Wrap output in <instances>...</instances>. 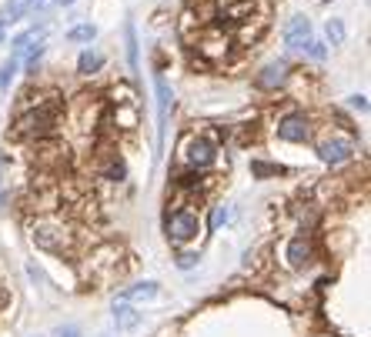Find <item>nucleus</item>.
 <instances>
[{
    "mask_svg": "<svg viewBox=\"0 0 371 337\" xmlns=\"http://www.w3.org/2000/svg\"><path fill=\"white\" fill-rule=\"evenodd\" d=\"M284 40L291 47H298V50L308 44L311 40V20L308 17H294L291 24H288V31H284Z\"/></svg>",
    "mask_w": 371,
    "mask_h": 337,
    "instance_id": "9",
    "label": "nucleus"
},
{
    "mask_svg": "<svg viewBox=\"0 0 371 337\" xmlns=\"http://www.w3.org/2000/svg\"><path fill=\"white\" fill-rule=\"evenodd\" d=\"M198 230H201L198 214H191V211H174V214H168L170 244H187V241H194V237H198Z\"/></svg>",
    "mask_w": 371,
    "mask_h": 337,
    "instance_id": "2",
    "label": "nucleus"
},
{
    "mask_svg": "<svg viewBox=\"0 0 371 337\" xmlns=\"http://www.w3.org/2000/svg\"><path fill=\"white\" fill-rule=\"evenodd\" d=\"M124 33H127V57H131V67L138 70V40H134V27L127 24V27H124Z\"/></svg>",
    "mask_w": 371,
    "mask_h": 337,
    "instance_id": "18",
    "label": "nucleus"
},
{
    "mask_svg": "<svg viewBox=\"0 0 371 337\" xmlns=\"http://www.w3.org/2000/svg\"><path fill=\"white\" fill-rule=\"evenodd\" d=\"M311 257H314V247H311L308 237H294L288 241V250H284V261L291 271H301V267H308Z\"/></svg>",
    "mask_w": 371,
    "mask_h": 337,
    "instance_id": "6",
    "label": "nucleus"
},
{
    "mask_svg": "<svg viewBox=\"0 0 371 337\" xmlns=\"http://www.w3.org/2000/svg\"><path fill=\"white\" fill-rule=\"evenodd\" d=\"M351 153H355V144H351L348 137H331L318 147V157H321L325 164H344Z\"/></svg>",
    "mask_w": 371,
    "mask_h": 337,
    "instance_id": "5",
    "label": "nucleus"
},
{
    "mask_svg": "<svg viewBox=\"0 0 371 337\" xmlns=\"http://www.w3.org/2000/svg\"><path fill=\"white\" fill-rule=\"evenodd\" d=\"M184 164H191V167L198 170V167H208L211 160H214V144L211 140H204V137H191L184 144Z\"/></svg>",
    "mask_w": 371,
    "mask_h": 337,
    "instance_id": "4",
    "label": "nucleus"
},
{
    "mask_svg": "<svg viewBox=\"0 0 371 337\" xmlns=\"http://www.w3.org/2000/svg\"><path fill=\"white\" fill-rule=\"evenodd\" d=\"M101 63H104V57H101L97 50H91V47H87V50L80 54L78 70H80V74H94V70H101Z\"/></svg>",
    "mask_w": 371,
    "mask_h": 337,
    "instance_id": "12",
    "label": "nucleus"
},
{
    "mask_svg": "<svg viewBox=\"0 0 371 337\" xmlns=\"http://www.w3.org/2000/svg\"><path fill=\"white\" fill-rule=\"evenodd\" d=\"M251 170H254L258 177H268V174H281V167H275V164H261V160H254V164H251Z\"/></svg>",
    "mask_w": 371,
    "mask_h": 337,
    "instance_id": "20",
    "label": "nucleus"
},
{
    "mask_svg": "<svg viewBox=\"0 0 371 337\" xmlns=\"http://www.w3.org/2000/svg\"><path fill=\"white\" fill-rule=\"evenodd\" d=\"M325 33H328V40H331V44H341V40H344V24H341V20H328Z\"/></svg>",
    "mask_w": 371,
    "mask_h": 337,
    "instance_id": "17",
    "label": "nucleus"
},
{
    "mask_svg": "<svg viewBox=\"0 0 371 337\" xmlns=\"http://www.w3.org/2000/svg\"><path fill=\"white\" fill-rule=\"evenodd\" d=\"M17 63H20V57H10V61L0 67V87L7 91L10 87V80H14V74H17Z\"/></svg>",
    "mask_w": 371,
    "mask_h": 337,
    "instance_id": "15",
    "label": "nucleus"
},
{
    "mask_svg": "<svg viewBox=\"0 0 371 337\" xmlns=\"http://www.w3.org/2000/svg\"><path fill=\"white\" fill-rule=\"evenodd\" d=\"M27 3H31V0H7V7H3L0 20H3V24H14V20H20V17H24V10H27Z\"/></svg>",
    "mask_w": 371,
    "mask_h": 337,
    "instance_id": "13",
    "label": "nucleus"
},
{
    "mask_svg": "<svg viewBox=\"0 0 371 337\" xmlns=\"http://www.w3.org/2000/svg\"><path fill=\"white\" fill-rule=\"evenodd\" d=\"M57 107L61 100L47 104V107H34L27 114H20L14 123V137L17 140H37V137H47L54 130V117H57Z\"/></svg>",
    "mask_w": 371,
    "mask_h": 337,
    "instance_id": "1",
    "label": "nucleus"
},
{
    "mask_svg": "<svg viewBox=\"0 0 371 337\" xmlns=\"http://www.w3.org/2000/svg\"><path fill=\"white\" fill-rule=\"evenodd\" d=\"M278 137L291 140V144H305V140L311 137V121L305 117V114H288V117H281Z\"/></svg>",
    "mask_w": 371,
    "mask_h": 337,
    "instance_id": "3",
    "label": "nucleus"
},
{
    "mask_svg": "<svg viewBox=\"0 0 371 337\" xmlns=\"http://www.w3.org/2000/svg\"><path fill=\"white\" fill-rule=\"evenodd\" d=\"M54 337H84L78 331V327H71V324H67V327H57V331H54Z\"/></svg>",
    "mask_w": 371,
    "mask_h": 337,
    "instance_id": "22",
    "label": "nucleus"
},
{
    "mask_svg": "<svg viewBox=\"0 0 371 337\" xmlns=\"http://www.w3.org/2000/svg\"><path fill=\"white\" fill-rule=\"evenodd\" d=\"M284 80H288V63H284V61L268 63V67L261 70V77H258V84H261V87H268V91H271V87H281Z\"/></svg>",
    "mask_w": 371,
    "mask_h": 337,
    "instance_id": "10",
    "label": "nucleus"
},
{
    "mask_svg": "<svg viewBox=\"0 0 371 337\" xmlns=\"http://www.w3.org/2000/svg\"><path fill=\"white\" fill-rule=\"evenodd\" d=\"M34 3H37V7H41V3H44V0H34Z\"/></svg>",
    "mask_w": 371,
    "mask_h": 337,
    "instance_id": "26",
    "label": "nucleus"
},
{
    "mask_svg": "<svg viewBox=\"0 0 371 337\" xmlns=\"http://www.w3.org/2000/svg\"><path fill=\"white\" fill-rule=\"evenodd\" d=\"M228 217H231L228 207H214V211H211V230H217L221 224H228Z\"/></svg>",
    "mask_w": 371,
    "mask_h": 337,
    "instance_id": "19",
    "label": "nucleus"
},
{
    "mask_svg": "<svg viewBox=\"0 0 371 337\" xmlns=\"http://www.w3.org/2000/svg\"><path fill=\"white\" fill-rule=\"evenodd\" d=\"M194 264H198V254H181V257H177V267H181V271L194 267Z\"/></svg>",
    "mask_w": 371,
    "mask_h": 337,
    "instance_id": "21",
    "label": "nucleus"
},
{
    "mask_svg": "<svg viewBox=\"0 0 371 337\" xmlns=\"http://www.w3.org/2000/svg\"><path fill=\"white\" fill-rule=\"evenodd\" d=\"M3 27H7V24H3V20H0V37H3Z\"/></svg>",
    "mask_w": 371,
    "mask_h": 337,
    "instance_id": "25",
    "label": "nucleus"
},
{
    "mask_svg": "<svg viewBox=\"0 0 371 337\" xmlns=\"http://www.w3.org/2000/svg\"><path fill=\"white\" fill-rule=\"evenodd\" d=\"M67 37H71V40H94V37H97V27H94V24H78V27L67 31Z\"/></svg>",
    "mask_w": 371,
    "mask_h": 337,
    "instance_id": "14",
    "label": "nucleus"
},
{
    "mask_svg": "<svg viewBox=\"0 0 371 337\" xmlns=\"http://www.w3.org/2000/svg\"><path fill=\"white\" fill-rule=\"evenodd\" d=\"M348 104H351L355 110H368V100H365V97H351Z\"/></svg>",
    "mask_w": 371,
    "mask_h": 337,
    "instance_id": "23",
    "label": "nucleus"
},
{
    "mask_svg": "<svg viewBox=\"0 0 371 337\" xmlns=\"http://www.w3.org/2000/svg\"><path fill=\"white\" fill-rule=\"evenodd\" d=\"M140 324V314H138V307L134 304H127V301H114V327L117 331H134Z\"/></svg>",
    "mask_w": 371,
    "mask_h": 337,
    "instance_id": "8",
    "label": "nucleus"
},
{
    "mask_svg": "<svg viewBox=\"0 0 371 337\" xmlns=\"http://www.w3.org/2000/svg\"><path fill=\"white\" fill-rule=\"evenodd\" d=\"M57 3H61V7H71V3H74V0H57Z\"/></svg>",
    "mask_w": 371,
    "mask_h": 337,
    "instance_id": "24",
    "label": "nucleus"
},
{
    "mask_svg": "<svg viewBox=\"0 0 371 337\" xmlns=\"http://www.w3.org/2000/svg\"><path fill=\"white\" fill-rule=\"evenodd\" d=\"M301 50H305V54H308L311 61H325V57H328V47L321 44V40H308V44L301 47Z\"/></svg>",
    "mask_w": 371,
    "mask_h": 337,
    "instance_id": "16",
    "label": "nucleus"
},
{
    "mask_svg": "<svg viewBox=\"0 0 371 337\" xmlns=\"http://www.w3.org/2000/svg\"><path fill=\"white\" fill-rule=\"evenodd\" d=\"M154 87H157V140H164V127H168V114H170V87L168 80H164V74L154 77Z\"/></svg>",
    "mask_w": 371,
    "mask_h": 337,
    "instance_id": "7",
    "label": "nucleus"
},
{
    "mask_svg": "<svg viewBox=\"0 0 371 337\" xmlns=\"http://www.w3.org/2000/svg\"><path fill=\"white\" fill-rule=\"evenodd\" d=\"M154 294H157V284H154V280H144V284H138V287L124 291L121 301H127V304H140V301H151Z\"/></svg>",
    "mask_w": 371,
    "mask_h": 337,
    "instance_id": "11",
    "label": "nucleus"
}]
</instances>
